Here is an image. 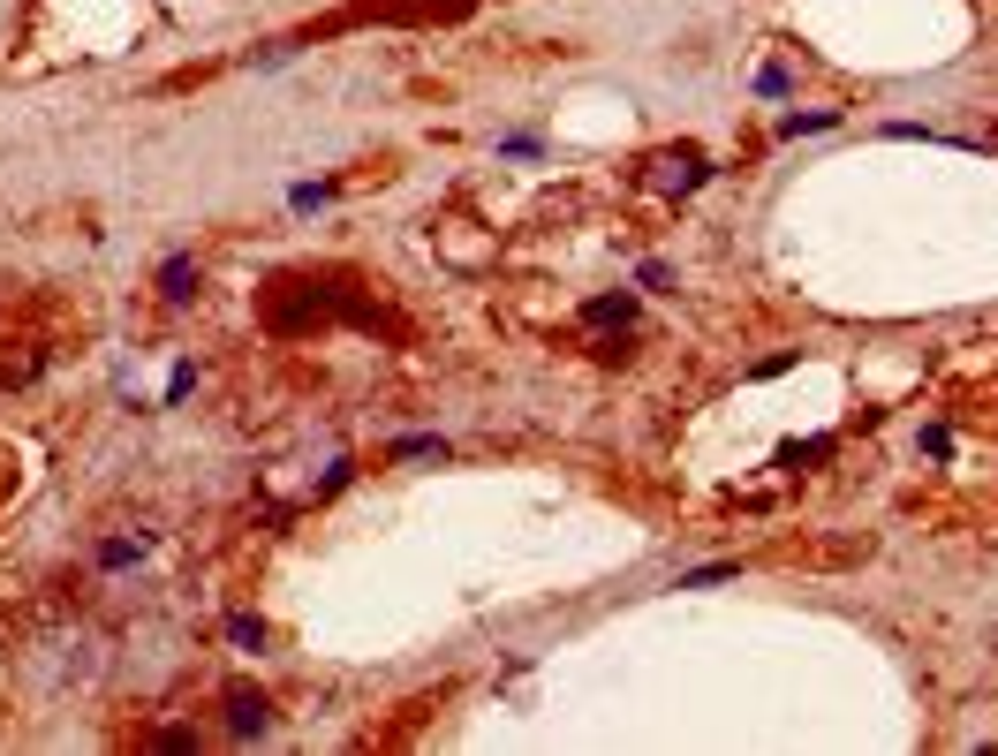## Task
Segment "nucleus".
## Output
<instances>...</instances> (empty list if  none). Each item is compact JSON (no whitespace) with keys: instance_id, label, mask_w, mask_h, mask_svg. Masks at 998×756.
Here are the masks:
<instances>
[{"instance_id":"1","label":"nucleus","mask_w":998,"mask_h":756,"mask_svg":"<svg viewBox=\"0 0 998 756\" xmlns=\"http://www.w3.org/2000/svg\"><path fill=\"white\" fill-rule=\"evenodd\" d=\"M227 726H235V734H265V696L235 688V696H227Z\"/></svg>"},{"instance_id":"2","label":"nucleus","mask_w":998,"mask_h":756,"mask_svg":"<svg viewBox=\"0 0 998 756\" xmlns=\"http://www.w3.org/2000/svg\"><path fill=\"white\" fill-rule=\"evenodd\" d=\"M159 295H167V303L197 295V265H190V258H167V273H159Z\"/></svg>"},{"instance_id":"3","label":"nucleus","mask_w":998,"mask_h":756,"mask_svg":"<svg viewBox=\"0 0 998 756\" xmlns=\"http://www.w3.org/2000/svg\"><path fill=\"white\" fill-rule=\"evenodd\" d=\"M227 636H235V643H265V628L250 613H235V620H227Z\"/></svg>"}]
</instances>
